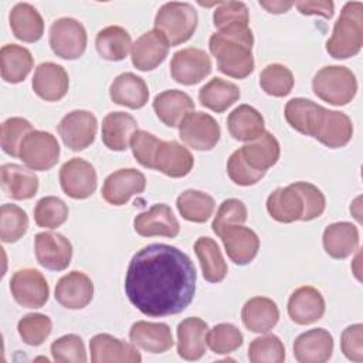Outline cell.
Instances as JSON below:
<instances>
[{"label": "cell", "instance_id": "1", "mask_svg": "<svg viewBox=\"0 0 363 363\" xmlns=\"http://www.w3.org/2000/svg\"><path fill=\"white\" fill-rule=\"evenodd\" d=\"M196 268L177 247L149 244L130 259L125 292L143 315L163 318L183 312L196 294Z\"/></svg>", "mask_w": 363, "mask_h": 363}, {"label": "cell", "instance_id": "2", "mask_svg": "<svg viewBox=\"0 0 363 363\" xmlns=\"http://www.w3.org/2000/svg\"><path fill=\"white\" fill-rule=\"evenodd\" d=\"M284 115L291 128L330 149L346 146L353 136V123L346 113L326 109L306 98L288 101Z\"/></svg>", "mask_w": 363, "mask_h": 363}, {"label": "cell", "instance_id": "3", "mask_svg": "<svg viewBox=\"0 0 363 363\" xmlns=\"http://www.w3.org/2000/svg\"><path fill=\"white\" fill-rule=\"evenodd\" d=\"M254 35L250 27H230L211 34L208 48L217 68L227 77L242 79L254 71Z\"/></svg>", "mask_w": 363, "mask_h": 363}, {"label": "cell", "instance_id": "4", "mask_svg": "<svg viewBox=\"0 0 363 363\" xmlns=\"http://www.w3.org/2000/svg\"><path fill=\"white\" fill-rule=\"evenodd\" d=\"M363 45V3L349 1L343 6L326 41V51L335 60H346L360 52Z\"/></svg>", "mask_w": 363, "mask_h": 363}, {"label": "cell", "instance_id": "5", "mask_svg": "<svg viewBox=\"0 0 363 363\" xmlns=\"http://www.w3.org/2000/svg\"><path fill=\"white\" fill-rule=\"evenodd\" d=\"M197 23L196 9L184 1L164 3L155 17V28L166 37L170 47L190 40L197 28Z\"/></svg>", "mask_w": 363, "mask_h": 363}, {"label": "cell", "instance_id": "6", "mask_svg": "<svg viewBox=\"0 0 363 363\" xmlns=\"http://www.w3.org/2000/svg\"><path fill=\"white\" fill-rule=\"evenodd\" d=\"M312 89L322 101L335 106H343L354 98L357 92V79L347 67L326 65L315 74Z\"/></svg>", "mask_w": 363, "mask_h": 363}, {"label": "cell", "instance_id": "7", "mask_svg": "<svg viewBox=\"0 0 363 363\" xmlns=\"http://www.w3.org/2000/svg\"><path fill=\"white\" fill-rule=\"evenodd\" d=\"M86 31L82 23L71 17H61L50 27L48 43L52 52L62 60H77L86 48Z\"/></svg>", "mask_w": 363, "mask_h": 363}, {"label": "cell", "instance_id": "8", "mask_svg": "<svg viewBox=\"0 0 363 363\" xmlns=\"http://www.w3.org/2000/svg\"><path fill=\"white\" fill-rule=\"evenodd\" d=\"M18 157L31 170H50L60 159L58 140L50 132L31 130L20 146Z\"/></svg>", "mask_w": 363, "mask_h": 363}, {"label": "cell", "instance_id": "9", "mask_svg": "<svg viewBox=\"0 0 363 363\" xmlns=\"http://www.w3.org/2000/svg\"><path fill=\"white\" fill-rule=\"evenodd\" d=\"M221 130L217 121L204 112H191L179 126V138L194 150H211L220 140Z\"/></svg>", "mask_w": 363, "mask_h": 363}, {"label": "cell", "instance_id": "10", "mask_svg": "<svg viewBox=\"0 0 363 363\" xmlns=\"http://www.w3.org/2000/svg\"><path fill=\"white\" fill-rule=\"evenodd\" d=\"M98 122L94 113L84 109L71 111L58 123L57 130L64 145L74 152L91 146L95 140Z\"/></svg>", "mask_w": 363, "mask_h": 363}, {"label": "cell", "instance_id": "11", "mask_svg": "<svg viewBox=\"0 0 363 363\" xmlns=\"http://www.w3.org/2000/svg\"><path fill=\"white\" fill-rule=\"evenodd\" d=\"M10 291L14 301L28 309L43 308L50 295L44 275L34 268L16 271L10 279Z\"/></svg>", "mask_w": 363, "mask_h": 363}, {"label": "cell", "instance_id": "12", "mask_svg": "<svg viewBox=\"0 0 363 363\" xmlns=\"http://www.w3.org/2000/svg\"><path fill=\"white\" fill-rule=\"evenodd\" d=\"M96 182L95 167L84 159H69L60 169L61 189L71 199H88L96 190Z\"/></svg>", "mask_w": 363, "mask_h": 363}, {"label": "cell", "instance_id": "13", "mask_svg": "<svg viewBox=\"0 0 363 363\" xmlns=\"http://www.w3.org/2000/svg\"><path fill=\"white\" fill-rule=\"evenodd\" d=\"M211 72V60L204 50L187 47L173 54L172 78L182 85H196Z\"/></svg>", "mask_w": 363, "mask_h": 363}, {"label": "cell", "instance_id": "14", "mask_svg": "<svg viewBox=\"0 0 363 363\" xmlns=\"http://www.w3.org/2000/svg\"><path fill=\"white\" fill-rule=\"evenodd\" d=\"M34 251L38 264L50 271H62L71 264L72 244L62 234L38 233L34 238Z\"/></svg>", "mask_w": 363, "mask_h": 363}, {"label": "cell", "instance_id": "15", "mask_svg": "<svg viewBox=\"0 0 363 363\" xmlns=\"http://www.w3.org/2000/svg\"><path fill=\"white\" fill-rule=\"evenodd\" d=\"M146 189L145 174L136 169H119L111 173L102 186V197L112 206L126 204L132 196L143 193Z\"/></svg>", "mask_w": 363, "mask_h": 363}, {"label": "cell", "instance_id": "16", "mask_svg": "<svg viewBox=\"0 0 363 363\" xmlns=\"http://www.w3.org/2000/svg\"><path fill=\"white\" fill-rule=\"evenodd\" d=\"M133 228L142 237L162 235L174 238L180 231V224L167 204L157 203L135 217Z\"/></svg>", "mask_w": 363, "mask_h": 363}, {"label": "cell", "instance_id": "17", "mask_svg": "<svg viewBox=\"0 0 363 363\" xmlns=\"http://www.w3.org/2000/svg\"><path fill=\"white\" fill-rule=\"evenodd\" d=\"M169 43L156 28L142 34L130 48V58L139 71H152L159 67L167 57Z\"/></svg>", "mask_w": 363, "mask_h": 363}, {"label": "cell", "instance_id": "18", "mask_svg": "<svg viewBox=\"0 0 363 363\" xmlns=\"http://www.w3.org/2000/svg\"><path fill=\"white\" fill-rule=\"evenodd\" d=\"M325 313L322 294L311 285L296 288L288 299V315L296 325L306 326L319 320Z\"/></svg>", "mask_w": 363, "mask_h": 363}, {"label": "cell", "instance_id": "19", "mask_svg": "<svg viewBox=\"0 0 363 363\" xmlns=\"http://www.w3.org/2000/svg\"><path fill=\"white\" fill-rule=\"evenodd\" d=\"M54 296L67 309H82L92 301L94 284L85 272L71 271L60 278Z\"/></svg>", "mask_w": 363, "mask_h": 363}, {"label": "cell", "instance_id": "20", "mask_svg": "<svg viewBox=\"0 0 363 363\" xmlns=\"http://www.w3.org/2000/svg\"><path fill=\"white\" fill-rule=\"evenodd\" d=\"M92 363H139L142 356L132 343H126L108 333H98L89 340Z\"/></svg>", "mask_w": 363, "mask_h": 363}, {"label": "cell", "instance_id": "21", "mask_svg": "<svg viewBox=\"0 0 363 363\" xmlns=\"http://www.w3.org/2000/svg\"><path fill=\"white\" fill-rule=\"evenodd\" d=\"M194 164V157L187 147L176 140H162L153 157V169L179 179L187 176Z\"/></svg>", "mask_w": 363, "mask_h": 363}, {"label": "cell", "instance_id": "22", "mask_svg": "<svg viewBox=\"0 0 363 363\" xmlns=\"http://www.w3.org/2000/svg\"><path fill=\"white\" fill-rule=\"evenodd\" d=\"M294 356L299 363H325L333 353V337L322 328L301 333L294 342Z\"/></svg>", "mask_w": 363, "mask_h": 363}, {"label": "cell", "instance_id": "23", "mask_svg": "<svg viewBox=\"0 0 363 363\" xmlns=\"http://www.w3.org/2000/svg\"><path fill=\"white\" fill-rule=\"evenodd\" d=\"M220 238L225 248L228 258L237 265L250 264L258 254L259 250V238L248 227L231 225L225 228Z\"/></svg>", "mask_w": 363, "mask_h": 363}, {"label": "cell", "instance_id": "24", "mask_svg": "<svg viewBox=\"0 0 363 363\" xmlns=\"http://www.w3.org/2000/svg\"><path fill=\"white\" fill-rule=\"evenodd\" d=\"M31 86L41 99L48 102L60 101L68 92V74L64 67L55 62H41L35 68Z\"/></svg>", "mask_w": 363, "mask_h": 363}, {"label": "cell", "instance_id": "25", "mask_svg": "<svg viewBox=\"0 0 363 363\" xmlns=\"http://www.w3.org/2000/svg\"><path fill=\"white\" fill-rule=\"evenodd\" d=\"M208 325L200 318H186L177 325V353L184 360H199L207 349Z\"/></svg>", "mask_w": 363, "mask_h": 363}, {"label": "cell", "instance_id": "26", "mask_svg": "<svg viewBox=\"0 0 363 363\" xmlns=\"http://www.w3.org/2000/svg\"><path fill=\"white\" fill-rule=\"evenodd\" d=\"M153 111L166 126L177 128L194 111V102L183 91L166 89L155 96Z\"/></svg>", "mask_w": 363, "mask_h": 363}, {"label": "cell", "instance_id": "27", "mask_svg": "<svg viewBox=\"0 0 363 363\" xmlns=\"http://www.w3.org/2000/svg\"><path fill=\"white\" fill-rule=\"evenodd\" d=\"M242 160L255 172L267 173L269 167H272L281 155V147L277 138L264 130L257 139L247 142L242 147L238 149Z\"/></svg>", "mask_w": 363, "mask_h": 363}, {"label": "cell", "instance_id": "28", "mask_svg": "<svg viewBox=\"0 0 363 363\" xmlns=\"http://www.w3.org/2000/svg\"><path fill=\"white\" fill-rule=\"evenodd\" d=\"M130 342L149 353H163L173 346L172 330L166 323L138 320L129 330Z\"/></svg>", "mask_w": 363, "mask_h": 363}, {"label": "cell", "instance_id": "29", "mask_svg": "<svg viewBox=\"0 0 363 363\" xmlns=\"http://www.w3.org/2000/svg\"><path fill=\"white\" fill-rule=\"evenodd\" d=\"M325 252L335 259H345L359 247V230L349 221L328 225L322 235Z\"/></svg>", "mask_w": 363, "mask_h": 363}, {"label": "cell", "instance_id": "30", "mask_svg": "<svg viewBox=\"0 0 363 363\" xmlns=\"http://www.w3.org/2000/svg\"><path fill=\"white\" fill-rule=\"evenodd\" d=\"M109 96L118 105L130 109H140L147 104L149 88L143 78L133 72H123L112 81L109 86Z\"/></svg>", "mask_w": 363, "mask_h": 363}, {"label": "cell", "instance_id": "31", "mask_svg": "<svg viewBox=\"0 0 363 363\" xmlns=\"http://www.w3.org/2000/svg\"><path fill=\"white\" fill-rule=\"evenodd\" d=\"M138 130L136 119L122 111L108 113L102 121V142L115 152H123L129 147L133 133Z\"/></svg>", "mask_w": 363, "mask_h": 363}, {"label": "cell", "instance_id": "32", "mask_svg": "<svg viewBox=\"0 0 363 363\" xmlns=\"http://www.w3.org/2000/svg\"><path fill=\"white\" fill-rule=\"evenodd\" d=\"M1 189L14 200H28L38 190V177L28 169L16 163H4L0 169Z\"/></svg>", "mask_w": 363, "mask_h": 363}, {"label": "cell", "instance_id": "33", "mask_svg": "<svg viewBox=\"0 0 363 363\" xmlns=\"http://www.w3.org/2000/svg\"><path fill=\"white\" fill-rule=\"evenodd\" d=\"M241 319L248 330L267 333L278 323L279 309L271 298L254 296L244 303Z\"/></svg>", "mask_w": 363, "mask_h": 363}, {"label": "cell", "instance_id": "34", "mask_svg": "<svg viewBox=\"0 0 363 363\" xmlns=\"http://www.w3.org/2000/svg\"><path fill=\"white\" fill-rule=\"evenodd\" d=\"M9 23L14 37L24 43H35L44 34L43 17L28 3H17L9 14Z\"/></svg>", "mask_w": 363, "mask_h": 363}, {"label": "cell", "instance_id": "35", "mask_svg": "<svg viewBox=\"0 0 363 363\" xmlns=\"http://www.w3.org/2000/svg\"><path fill=\"white\" fill-rule=\"evenodd\" d=\"M267 211L278 223L298 221L303 214L301 194L292 187V184L278 187L267 199Z\"/></svg>", "mask_w": 363, "mask_h": 363}, {"label": "cell", "instance_id": "36", "mask_svg": "<svg viewBox=\"0 0 363 363\" xmlns=\"http://www.w3.org/2000/svg\"><path fill=\"white\" fill-rule=\"evenodd\" d=\"M230 135L240 142H251L265 130L262 115L251 105H238L227 118Z\"/></svg>", "mask_w": 363, "mask_h": 363}, {"label": "cell", "instance_id": "37", "mask_svg": "<svg viewBox=\"0 0 363 363\" xmlns=\"http://www.w3.org/2000/svg\"><path fill=\"white\" fill-rule=\"evenodd\" d=\"M31 52L18 44H6L0 50L1 78L9 84H18L27 78L33 69Z\"/></svg>", "mask_w": 363, "mask_h": 363}, {"label": "cell", "instance_id": "38", "mask_svg": "<svg viewBox=\"0 0 363 363\" xmlns=\"http://www.w3.org/2000/svg\"><path fill=\"white\" fill-rule=\"evenodd\" d=\"M240 88L234 82L216 77L201 86L199 91V101L210 111L221 113L234 105L240 99Z\"/></svg>", "mask_w": 363, "mask_h": 363}, {"label": "cell", "instance_id": "39", "mask_svg": "<svg viewBox=\"0 0 363 363\" xmlns=\"http://www.w3.org/2000/svg\"><path fill=\"white\" fill-rule=\"evenodd\" d=\"M95 47L101 58L106 61H122L132 48V38L123 27L108 26L96 34Z\"/></svg>", "mask_w": 363, "mask_h": 363}, {"label": "cell", "instance_id": "40", "mask_svg": "<svg viewBox=\"0 0 363 363\" xmlns=\"http://www.w3.org/2000/svg\"><path fill=\"white\" fill-rule=\"evenodd\" d=\"M194 252L199 258L201 272L206 281L220 282L227 275V264L217 242L210 237H200L194 242Z\"/></svg>", "mask_w": 363, "mask_h": 363}, {"label": "cell", "instance_id": "41", "mask_svg": "<svg viewBox=\"0 0 363 363\" xmlns=\"http://www.w3.org/2000/svg\"><path fill=\"white\" fill-rule=\"evenodd\" d=\"M180 216L191 223H206L214 211V199L200 190H184L176 200Z\"/></svg>", "mask_w": 363, "mask_h": 363}, {"label": "cell", "instance_id": "42", "mask_svg": "<svg viewBox=\"0 0 363 363\" xmlns=\"http://www.w3.org/2000/svg\"><path fill=\"white\" fill-rule=\"evenodd\" d=\"M294 84L292 71L282 64H269L259 74V86L271 96H286L292 91Z\"/></svg>", "mask_w": 363, "mask_h": 363}, {"label": "cell", "instance_id": "43", "mask_svg": "<svg viewBox=\"0 0 363 363\" xmlns=\"http://www.w3.org/2000/svg\"><path fill=\"white\" fill-rule=\"evenodd\" d=\"M68 218V206L55 196H47L37 201L34 208V221L41 228L54 230L62 225Z\"/></svg>", "mask_w": 363, "mask_h": 363}, {"label": "cell", "instance_id": "44", "mask_svg": "<svg viewBox=\"0 0 363 363\" xmlns=\"http://www.w3.org/2000/svg\"><path fill=\"white\" fill-rule=\"evenodd\" d=\"M28 228V217L16 204H3L0 208V238L3 242L18 241Z\"/></svg>", "mask_w": 363, "mask_h": 363}, {"label": "cell", "instance_id": "45", "mask_svg": "<svg viewBox=\"0 0 363 363\" xmlns=\"http://www.w3.org/2000/svg\"><path fill=\"white\" fill-rule=\"evenodd\" d=\"M248 359L252 363H282L285 360V346L277 335L255 337L250 343Z\"/></svg>", "mask_w": 363, "mask_h": 363}, {"label": "cell", "instance_id": "46", "mask_svg": "<svg viewBox=\"0 0 363 363\" xmlns=\"http://www.w3.org/2000/svg\"><path fill=\"white\" fill-rule=\"evenodd\" d=\"M17 330L24 343L30 346H40L50 336L52 322L47 315L28 313L18 320Z\"/></svg>", "mask_w": 363, "mask_h": 363}, {"label": "cell", "instance_id": "47", "mask_svg": "<svg viewBox=\"0 0 363 363\" xmlns=\"http://www.w3.org/2000/svg\"><path fill=\"white\" fill-rule=\"evenodd\" d=\"M33 125L24 118H9L1 125V136L0 143L4 153L11 157H18L20 146L24 138L31 132Z\"/></svg>", "mask_w": 363, "mask_h": 363}, {"label": "cell", "instance_id": "48", "mask_svg": "<svg viewBox=\"0 0 363 363\" xmlns=\"http://www.w3.org/2000/svg\"><path fill=\"white\" fill-rule=\"evenodd\" d=\"M242 333L233 323H218L207 333V345L217 354H228L242 345Z\"/></svg>", "mask_w": 363, "mask_h": 363}, {"label": "cell", "instance_id": "49", "mask_svg": "<svg viewBox=\"0 0 363 363\" xmlns=\"http://www.w3.org/2000/svg\"><path fill=\"white\" fill-rule=\"evenodd\" d=\"M250 14L242 1H218L213 13V24L218 30L230 27H248Z\"/></svg>", "mask_w": 363, "mask_h": 363}, {"label": "cell", "instance_id": "50", "mask_svg": "<svg viewBox=\"0 0 363 363\" xmlns=\"http://www.w3.org/2000/svg\"><path fill=\"white\" fill-rule=\"evenodd\" d=\"M52 359L58 363H85L86 352L82 339L69 333L58 337L51 343Z\"/></svg>", "mask_w": 363, "mask_h": 363}, {"label": "cell", "instance_id": "51", "mask_svg": "<svg viewBox=\"0 0 363 363\" xmlns=\"http://www.w3.org/2000/svg\"><path fill=\"white\" fill-rule=\"evenodd\" d=\"M247 221V207L245 204L238 199H227L224 200L213 220L211 228L216 233V235L220 237V234L231 227V225H241Z\"/></svg>", "mask_w": 363, "mask_h": 363}, {"label": "cell", "instance_id": "52", "mask_svg": "<svg viewBox=\"0 0 363 363\" xmlns=\"http://www.w3.org/2000/svg\"><path fill=\"white\" fill-rule=\"evenodd\" d=\"M291 184L301 194L303 203V214L301 221H311L320 217L326 207V199L323 193L315 184L308 182H295Z\"/></svg>", "mask_w": 363, "mask_h": 363}, {"label": "cell", "instance_id": "53", "mask_svg": "<svg viewBox=\"0 0 363 363\" xmlns=\"http://www.w3.org/2000/svg\"><path fill=\"white\" fill-rule=\"evenodd\" d=\"M160 142V139L146 130H136L133 133L130 139V149L140 166L146 169H153V157Z\"/></svg>", "mask_w": 363, "mask_h": 363}, {"label": "cell", "instance_id": "54", "mask_svg": "<svg viewBox=\"0 0 363 363\" xmlns=\"http://www.w3.org/2000/svg\"><path fill=\"white\" fill-rule=\"evenodd\" d=\"M227 173L230 176V179L238 184V186H242V187H247V186H252L255 183H258L264 176L265 173H261V172H255L252 170L241 157L240 152L235 150L230 157H228V162H227Z\"/></svg>", "mask_w": 363, "mask_h": 363}, {"label": "cell", "instance_id": "55", "mask_svg": "<svg viewBox=\"0 0 363 363\" xmlns=\"http://www.w3.org/2000/svg\"><path fill=\"white\" fill-rule=\"evenodd\" d=\"M340 349L343 354L353 362H363V325L347 326L340 336Z\"/></svg>", "mask_w": 363, "mask_h": 363}, {"label": "cell", "instance_id": "56", "mask_svg": "<svg viewBox=\"0 0 363 363\" xmlns=\"http://www.w3.org/2000/svg\"><path fill=\"white\" fill-rule=\"evenodd\" d=\"M298 11L303 16H322L330 18L333 16L335 4L330 0L326 1H299L295 3Z\"/></svg>", "mask_w": 363, "mask_h": 363}, {"label": "cell", "instance_id": "57", "mask_svg": "<svg viewBox=\"0 0 363 363\" xmlns=\"http://www.w3.org/2000/svg\"><path fill=\"white\" fill-rule=\"evenodd\" d=\"M259 6L264 7L268 13L282 14V13H286L292 6H295V3L294 1H259Z\"/></svg>", "mask_w": 363, "mask_h": 363}]
</instances>
